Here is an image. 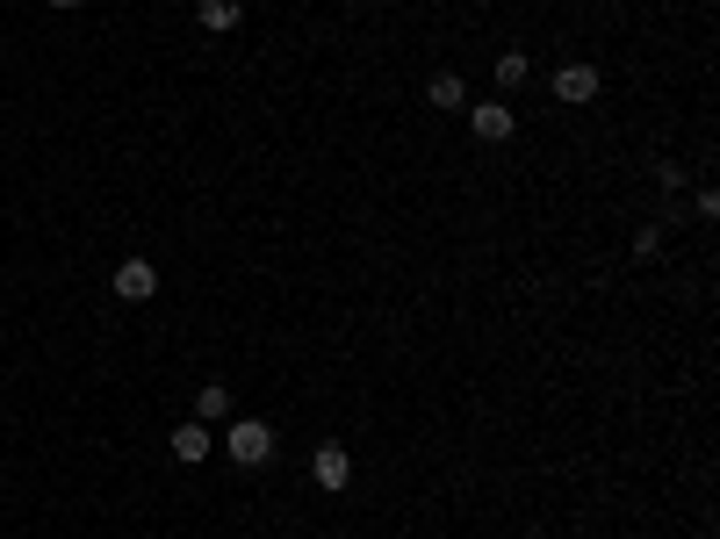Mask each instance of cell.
<instances>
[{
	"label": "cell",
	"mask_w": 720,
	"mask_h": 539,
	"mask_svg": "<svg viewBox=\"0 0 720 539\" xmlns=\"http://www.w3.org/2000/svg\"><path fill=\"white\" fill-rule=\"evenodd\" d=\"M224 453H231L238 468H267L274 460V425L267 418H238L231 431H224Z\"/></svg>",
	"instance_id": "1"
},
{
	"label": "cell",
	"mask_w": 720,
	"mask_h": 539,
	"mask_svg": "<svg viewBox=\"0 0 720 539\" xmlns=\"http://www.w3.org/2000/svg\"><path fill=\"white\" fill-rule=\"evenodd\" d=\"M310 482L325 489V497H339V489L354 482V453H346V446H317L310 453Z\"/></svg>",
	"instance_id": "2"
},
{
	"label": "cell",
	"mask_w": 720,
	"mask_h": 539,
	"mask_svg": "<svg viewBox=\"0 0 720 539\" xmlns=\"http://www.w3.org/2000/svg\"><path fill=\"white\" fill-rule=\"evenodd\" d=\"M469 130L483 137V144H504V137L519 130V116H512V101H476L469 108Z\"/></svg>",
	"instance_id": "3"
},
{
	"label": "cell",
	"mask_w": 720,
	"mask_h": 539,
	"mask_svg": "<svg viewBox=\"0 0 720 539\" xmlns=\"http://www.w3.org/2000/svg\"><path fill=\"white\" fill-rule=\"evenodd\" d=\"M599 66H555V101H570V108H584V101H599Z\"/></svg>",
	"instance_id": "4"
},
{
	"label": "cell",
	"mask_w": 720,
	"mask_h": 539,
	"mask_svg": "<svg viewBox=\"0 0 720 539\" xmlns=\"http://www.w3.org/2000/svg\"><path fill=\"white\" fill-rule=\"evenodd\" d=\"M116 296L122 302H151L159 296V267H151V259H122L116 267Z\"/></svg>",
	"instance_id": "5"
},
{
	"label": "cell",
	"mask_w": 720,
	"mask_h": 539,
	"mask_svg": "<svg viewBox=\"0 0 720 539\" xmlns=\"http://www.w3.org/2000/svg\"><path fill=\"white\" fill-rule=\"evenodd\" d=\"M166 446H174V460H188V468H195V460H209V446H217V439H209V425H195V418H188Z\"/></svg>",
	"instance_id": "6"
},
{
	"label": "cell",
	"mask_w": 720,
	"mask_h": 539,
	"mask_svg": "<svg viewBox=\"0 0 720 539\" xmlns=\"http://www.w3.org/2000/svg\"><path fill=\"white\" fill-rule=\"evenodd\" d=\"M238 0H195V22H203L209 29V37H231V29H238Z\"/></svg>",
	"instance_id": "7"
},
{
	"label": "cell",
	"mask_w": 720,
	"mask_h": 539,
	"mask_svg": "<svg viewBox=\"0 0 720 539\" xmlns=\"http://www.w3.org/2000/svg\"><path fill=\"white\" fill-rule=\"evenodd\" d=\"M425 101H433V108H447V116H454V108H469V87L454 80V72H433V80H425Z\"/></svg>",
	"instance_id": "8"
},
{
	"label": "cell",
	"mask_w": 720,
	"mask_h": 539,
	"mask_svg": "<svg viewBox=\"0 0 720 539\" xmlns=\"http://www.w3.org/2000/svg\"><path fill=\"white\" fill-rule=\"evenodd\" d=\"M217 418H231V389L209 381V389H195V425H217Z\"/></svg>",
	"instance_id": "9"
},
{
	"label": "cell",
	"mask_w": 720,
	"mask_h": 539,
	"mask_svg": "<svg viewBox=\"0 0 720 539\" xmlns=\"http://www.w3.org/2000/svg\"><path fill=\"white\" fill-rule=\"evenodd\" d=\"M526 72H533V66H526V51H504V58H497V87H504V94H512V87L526 80Z\"/></svg>",
	"instance_id": "10"
},
{
	"label": "cell",
	"mask_w": 720,
	"mask_h": 539,
	"mask_svg": "<svg viewBox=\"0 0 720 539\" xmlns=\"http://www.w3.org/2000/svg\"><path fill=\"white\" fill-rule=\"evenodd\" d=\"M655 252H663V230H655V223L634 230V259H655Z\"/></svg>",
	"instance_id": "11"
},
{
	"label": "cell",
	"mask_w": 720,
	"mask_h": 539,
	"mask_svg": "<svg viewBox=\"0 0 720 539\" xmlns=\"http://www.w3.org/2000/svg\"><path fill=\"white\" fill-rule=\"evenodd\" d=\"M51 8H80V0H51Z\"/></svg>",
	"instance_id": "12"
}]
</instances>
